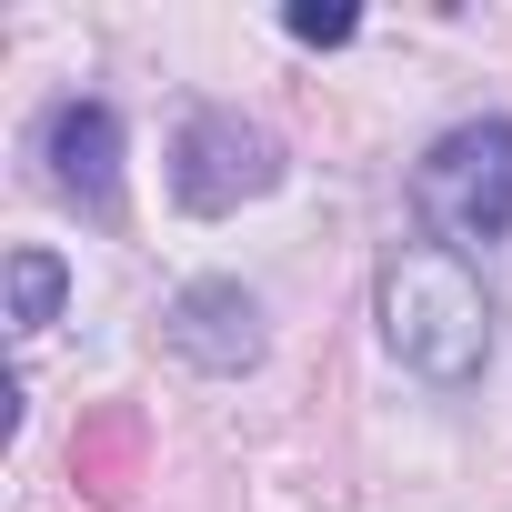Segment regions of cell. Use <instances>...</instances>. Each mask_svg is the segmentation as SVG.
I'll return each instance as SVG.
<instances>
[{
	"label": "cell",
	"instance_id": "obj_1",
	"mask_svg": "<svg viewBox=\"0 0 512 512\" xmlns=\"http://www.w3.org/2000/svg\"><path fill=\"white\" fill-rule=\"evenodd\" d=\"M382 342L412 382L432 392H462L482 362H492V302L472 282L462 251L442 241H402L392 262H382Z\"/></svg>",
	"mask_w": 512,
	"mask_h": 512
},
{
	"label": "cell",
	"instance_id": "obj_2",
	"mask_svg": "<svg viewBox=\"0 0 512 512\" xmlns=\"http://www.w3.org/2000/svg\"><path fill=\"white\" fill-rule=\"evenodd\" d=\"M412 201H422V221L442 231V251H452V241H502V231H512V121H462V131H442V141L422 151V171H412Z\"/></svg>",
	"mask_w": 512,
	"mask_h": 512
},
{
	"label": "cell",
	"instance_id": "obj_3",
	"mask_svg": "<svg viewBox=\"0 0 512 512\" xmlns=\"http://www.w3.org/2000/svg\"><path fill=\"white\" fill-rule=\"evenodd\" d=\"M272 181H282V141L262 121H241V111H191L181 121V141H171V201L181 211L221 221L241 201H262Z\"/></svg>",
	"mask_w": 512,
	"mask_h": 512
},
{
	"label": "cell",
	"instance_id": "obj_4",
	"mask_svg": "<svg viewBox=\"0 0 512 512\" xmlns=\"http://www.w3.org/2000/svg\"><path fill=\"white\" fill-rule=\"evenodd\" d=\"M41 161H51V191L81 201L91 221L121 211V111H111V101H51Z\"/></svg>",
	"mask_w": 512,
	"mask_h": 512
},
{
	"label": "cell",
	"instance_id": "obj_5",
	"mask_svg": "<svg viewBox=\"0 0 512 512\" xmlns=\"http://www.w3.org/2000/svg\"><path fill=\"white\" fill-rule=\"evenodd\" d=\"M161 342H171L191 372L241 382L251 362H262V302H251L241 282H191V292L161 312Z\"/></svg>",
	"mask_w": 512,
	"mask_h": 512
},
{
	"label": "cell",
	"instance_id": "obj_6",
	"mask_svg": "<svg viewBox=\"0 0 512 512\" xmlns=\"http://www.w3.org/2000/svg\"><path fill=\"white\" fill-rule=\"evenodd\" d=\"M61 292H71V272H61V251H11V322H21V332L61 322Z\"/></svg>",
	"mask_w": 512,
	"mask_h": 512
},
{
	"label": "cell",
	"instance_id": "obj_7",
	"mask_svg": "<svg viewBox=\"0 0 512 512\" xmlns=\"http://www.w3.org/2000/svg\"><path fill=\"white\" fill-rule=\"evenodd\" d=\"M282 31H292V41H312V51H332V41H352V31H362V11H322V0H302V11H282Z\"/></svg>",
	"mask_w": 512,
	"mask_h": 512
}]
</instances>
